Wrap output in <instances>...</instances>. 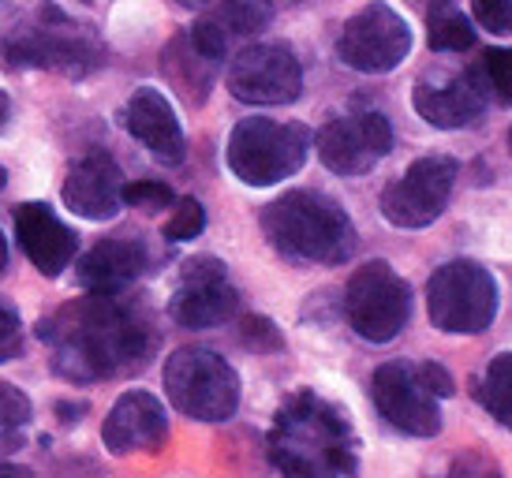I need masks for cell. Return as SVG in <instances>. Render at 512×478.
<instances>
[{"instance_id":"obj_39","label":"cell","mask_w":512,"mask_h":478,"mask_svg":"<svg viewBox=\"0 0 512 478\" xmlns=\"http://www.w3.org/2000/svg\"><path fill=\"white\" fill-rule=\"evenodd\" d=\"M4 183H8V169L0 165V191H4Z\"/></svg>"},{"instance_id":"obj_25","label":"cell","mask_w":512,"mask_h":478,"mask_svg":"<svg viewBox=\"0 0 512 478\" xmlns=\"http://www.w3.org/2000/svg\"><path fill=\"white\" fill-rule=\"evenodd\" d=\"M430 49H438V53H464L475 45V30L471 23L464 19L460 12H441V15H430Z\"/></svg>"},{"instance_id":"obj_13","label":"cell","mask_w":512,"mask_h":478,"mask_svg":"<svg viewBox=\"0 0 512 478\" xmlns=\"http://www.w3.org/2000/svg\"><path fill=\"white\" fill-rule=\"evenodd\" d=\"M393 150V127L382 113L333 116L318 131V157L337 176H363Z\"/></svg>"},{"instance_id":"obj_2","label":"cell","mask_w":512,"mask_h":478,"mask_svg":"<svg viewBox=\"0 0 512 478\" xmlns=\"http://www.w3.org/2000/svg\"><path fill=\"white\" fill-rule=\"evenodd\" d=\"M270 460L285 478H352L359 467V441L337 404L303 389L288 396L273 419Z\"/></svg>"},{"instance_id":"obj_10","label":"cell","mask_w":512,"mask_h":478,"mask_svg":"<svg viewBox=\"0 0 512 478\" xmlns=\"http://www.w3.org/2000/svg\"><path fill=\"white\" fill-rule=\"evenodd\" d=\"M228 90L243 105H292L303 94V68L281 42L243 45L228 64Z\"/></svg>"},{"instance_id":"obj_31","label":"cell","mask_w":512,"mask_h":478,"mask_svg":"<svg viewBox=\"0 0 512 478\" xmlns=\"http://www.w3.org/2000/svg\"><path fill=\"white\" fill-rule=\"evenodd\" d=\"M23 348V325H19V314L8 307H0V363L15 359Z\"/></svg>"},{"instance_id":"obj_6","label":"cell","mask_w":512,"mask_h":478,"mask_svg":"<svg viewBox=\"0 0 512 478\" xmlns=\"http://www.w3.org/2000/svg\"><path fill=\"white\" fill-rule=\"evenodd\" d=\"M165 393L187 419L225 422L240 408L236 370L210 348H180L165 363Z\"/></svg>"},{"instance_id":"obj_38","label":"cell","mask_w":512,"mask_h":478,"mask_svg":"<svg viewBox=\"0 0 512 478\" xmlns=\"http://www.w3.org/2000/svg\"><path fill=\"white\" fill-rule=\"evenodd\" d=\"M176 4H184V8H206L210 0H176Z\"/></svg>"},{"instance_id":"obj_5","label":"cell","mask_w":512,"mask_h":478,"mask_svg":"<svg viewBox=\"0 0 512 478\" xmlns=\"http://www.w3.org/2000/svg\"><path fill=\"white\" fill-rule=\"evenodd\" d=\"M0 60L8 68H42L83 79L101 68V45L57 8H42L38 23L0 38Z\"/></svg>"},{"instance_id":"obj_1","label":"cell","mask_w":512,"mask_h":478,"mask_svg":"<svg viewBox=\"0 0 512 478\" xmlns=\"http://www.w3.org/2000/svg\"><path fill=\"white\" fill-rule=\"evenodd\" d=\"M38 337L53 352V370L68 381H105L135 374L150 363L157 329L139 303L116 296L75 299L38 325Z\"/></svg>"},{"instance_id":"obj_20","label":"cell","mask_w":512,"mask_h":478,"mask_svg":"<svg viewBox=\"0 0 512 478\" xmlns=\"http://www.w3.org/2000/svg\"><path fill=\"white\" fill-rule=\"evenodd\" d=\"M146 247L143 239L131 236H109L94 243L90 251L79 258V284L86 292H101V296H116L124 292L139 273L146 269Z\"/></svg>"},{"instance_id":"obj_11","label":"cell","mask_w":512,"mask_h":478,"mask_svg":"<svg viewBox=\"0 0 512 478\" xmlns=\"http://www.w3.org/2000/svg\"><path fill=\"white\" fill-rule=\"evenodd\" d=\"M456 183L453 157H419L400 180L382 191V217L397 228H427L449 206Z\"/></svg>"},{"instance_id":"obj_19","label":"cell","mask_w":512,"mask_h":478,"mask_svg":"<svg viewBox=\"0 0 512 478\" xmlns=\"http://www.w3.org/2000/svg\"><path fill=\"white\" fill-rule=\"evenodd\" d=\"M124 124H128L131 135L143 142L161 165H180L187 157V139L180 120H176V109H172L169 98L161 90H154V86H143V90L131 94Z\"/></svg>"},{"instance_id":"obj_33","label":"cell","mask_w":512,"mask_h":478,"mask_svg":"<svg viewBox=\"0 0 512 478\" xmlns=\"http://www.w3.org/2000/svg\"><path fill=\"white\" fill-rule=\"evenodd\" d=\"M419 378H423V385L430 389V396L434 400H445V396H453V378L441 370L438 363H423L419 366Z\"/></svg>"},{"instance_id":"obj_16","label":"cell","mask_w":512,"mask_h":478,"mask_svg":"<svg viewBox=\"0 0 512 478\" xmlns=\"http://www.w3.org/2000/svg\"><path fill=\"white\" fill-rule=\"evenodd\" d=\"M415 113L441 131L471 127L486 109V86L479 71H453L441 79H423L412 90Z\"/></svg>"},{"instance_id":"obj_14","label":"cell","mask_w":512,"mask_h":478,"mask_svg":"<svg viewBox=\"0 0 512 478\" xmlns=\"http://www.w3.org/2000/svg\"><path fill=\"white\" fill-rule=\"evenodd\" d=\"M236 307H240V292L232 288L217 258H191L169 299L172 322L184 329H214L228 322Z\"/></svg>"},{"instance_id":"obj_37","label":"cell","mask_w":512,"mask_h":478,"mask_svg":"<svg viewBox=\"0 0 512 478\" xmlns=\"http://www.w3.org/2000/svg\"><path fill=\"white\" fill-rule=\"evenodd\" d=\"M4 266H8V239L0 232V273H4Z\"/></svg>"},{"instance_id":"obj_3","label":"cell","mask_w":512,"mask_h":478,"mask_svg":"<svg viewBox=\"0 0 512 478\" xmlns=\"http://www.w3.org/2000/svg\"><path fill=\"white\" fill-rule=\"evenodd\" d=\"M262 232L292 262L341 266L356 251V228L341 202L322 191H288L262 210Z\"/></svg>"},{"instance_id":"obj_32","label":"cell","mask_w":512,"mask_h":478,"mask_svg":"<svg viewBox=\"0 0 512 478\" xmlns=\"http://www.w3.org/2000/svg\"><path fill=\"white\" fill-rule=\"evenodd\" d=\"M449 478H501V471L494 467L490 456H483V452H464L460 460H453Z\"/></svg>"},{"instance_id":"obj_24","label":"cell","mask_w":512,"mask_h":478,"mask_svg":"<svg viewBox=\"0 0 512 478\" xmlns=\"http://www.w3.org/2000/svg\"><path fill=\"white\" fill-rule=\"evenodd\" d=\"M483 408L512 430V352H501L494 363L486 366L483 389H479Z\"/></svg>"},{"instance_id":"obj_7","label":"cell","mask_w":512,"mask_h":478,"mask_svg":"<svg viewBox=\"0 0 512 478\" xmlns=\"http://www.w3.org/2000/svg\"><path fill=\"white\" fill-rule=\"evenodd\" d=\"M427 310L430 322L441 333L453 337H475L486 333L498 318V284L479 262L456 258L434 269L427 284Z\"/></svg>"},{"instance_id":"obj_9","label":"cell","mask_w":512,"mask_h":478,"mask_svg":"<svg viewBox=\"0 0 512 478\" xmlns=\"http://www.w3.org/2000/svg\"><path fill=\"white\" fill-rule=\"evenodd\" d=\"M408 53H412V30L404 23V15L389 8L385 0L359 8L337 38L341 64L363 71V75H385V71L400 68Z\"/></svg>"},{"instance_id":"obj_17","label":"cell","mask_w":512,"mask_h":478,"mask_svg":"<svg viewBox=\"0 0 512 478\" xmlns=\"http://www.w3.org/2000/svg\"><path fill=\"white\" fill-rule=\"evenodd\" d=\"M124 176H120V165H116L109 154H94L79 157L68 176H64V202L68 210L86 217V221H109L116 217L120 202H124Z\"/></svg>"},{"instance_id":"obj_22","label":"cell","mask_w":512,"mask_h":478,"mask_svg":"<svg viewBox=\"0 0 512 478\" xmlns=\"http://www.w3.org/2000/svg\"><path fill=\"white\" fill-rule=\"evenodd\" d=\"M161 68H165L169 83L176 86V94H180L187 105H202L206 94H210V86H214L217 64L202 53L199 45L191 42V34H180V38H172V42L165 45Z\"/></svg>"},{"instance_id":"obj_15","label":"cell","mask_w":512,"mask_h":478,"mask_svg":"<svg viewBox=\"0 0 512 478\" xmlns=\"http://www.w3.org/2000/svg\"><path fill=\"white\" fill-rule=\"evenodd\" d=\"M101 441L113 456L131 452H157L169 441V415L154 393L131 389L113 404L109 419L101 426Z\"/></svg>"},{"instance_id":"obj_12","label":"cell","mask_w":512,"mask_h":478,"mask_svg":"<svg viewBox=\"0 0 512 478\" xmlns=\"http://www.w3.org/2000/svg\"><path fill=\"white\" fill-rule=\"evenodd\" d=\"M370 396L382 419L408 437H434L441 430L438 400L419 378V366L382 363L370 378Z\"/></svg>"},{"instance_id":"obj_23","label":"cell","mask_w":512,"mask_h":478,"mask_svg":"<svg viewBox=\"0 0 512 478\" xmlns=\"http://www.w3.org/2000/svg\"><path fill=\"white\" fill-rule=\"evenodd\" d=\"M34 408L23 389H15L8 381H0V452L23 449V437L30 430Z\"/></svg>"},{"instance_id":"obj_26","label":"cell","mask_w":512,"mask_h":478,"mask_svg":"<svg viewBox=\"0 0 512 478\" xmlns=\"http://www.w3.org/2000/svg\"><path fill=\"white\" fill-rule=\"evenodd\" d=\"M479 75H483L486 90L494 94V101L512 105V49H486Z\"/></svg>"},{"instance_id":"obj_4","label":"cell","mask_w":512,"mask_h":478,"mask_svg":"<svg viewBox=\"0 0 512 478\" xmlns=\"http://www.w3.org/2000/svg\"><path fill=\"white\" fill-rule=\"evenodd\" d=\"M311 131L303 124H281L270 116H247L228 135L225 161L247 187H273L303 169Z\"/></svg>"},{"instance_id":"obj_21","label":"cell","mask_w":512,"mask_h":478,"mask_svg":"<svg viewBox=\"0 0 512 478\" xmlns=\"http://www.w3.org/2000/svg\"><path fill=\"white\" fill-rule=\"evenodd\" d=\"M266 19L270 15L262 12L258 4H251V0H221L187 34H191V42L199 45L206 57L221 64L236 45L255 38L258 30L266 27Z\"/></svg>"},{"instance_id":"obj_29","label":"cell","mask_w":512,"mask_h":478,"mask_svg":"<svg viewBox=\"0 0 512 478\" xmlns=\"http://www.w3.org/2000/svg\"><path fill=\"white\" fill-rule=\"evenodd\" d=\"M124 202L128 206H135V210H165V206H172V191L165 187V183L157 180H135L124 187Z\"/></svg>"},{"instance_id":"obj_27","label":"cell","mask_w":512,"mask_h":478,"mask_svg":"<svg viewBox=\"0 0 512 478\" xmlns=\"http://www.w3.org/2000/svg\"><path fill=\"white\" fill-rule=\"evenodd\" d=\"M206 228V210H202L199 198H180L172 217L165 221V239L172 243H184V239H195Z\"/></svg>"},{"instance_id":"obj_41","label":"cell","mask_w":512,"mask_h":478,"mask_svg":"<svg viewBox=\"0 0 512 478\" xmlns=\"http://www.w3.org/2000/svg\"><path fill=\"white\" fill-rule=\"evenodd\" d=\"M509 150H512V127H509Z\"/></svg>"},{"instance_id":"obj_28","label":"cell","mask_w":512,"mask_h":478,"mask_svg":"<svg viewBox=\"0 0 512 478\" xmlns=\"http://www.w3.org/2000/svg\"><path fill=\"white\" fill-rule=\"evenodd\" d=\"M240 340H243V348H251V352H281V348H285L281 329H277L270 318H262V314H247V318H243Z\"/></svg>"},{"instance_id":"obj_40","label":"cell","mask_w":512,"mask_h":478,"mask_svg":"<svg viewBox=\"0 0 512 478\" xmlns=\"http://www.w3.org/2000/svg\"><path fill=\"white\" fill-rule=\"evenodd\" d=\"M430 4H449V0H430Z\"/></svg>"},{"instance_id":"obj_8","label":"cell","mask_w":512,"mask_h":478,"mask_svg":"<svg viewBox=\"0 0 512 478\" xmlns=\"http://www.w3.org/2000/svg\"><path fill=\"white\" fill-rule=\"evenodd\" d=\"M344 314L363 340L389 344L412 318V288L389 262H367L344 288Z\"/></svg>"},{"instance_id":"obj_18","label":"cell","mask_w":512,"mask_h":478,"mask_svg":"<svg viewBox=\"0 0 512 478\" xmlns=\"http://www.w3.org/2000/svg\"><path fill=\"white\" fill-rule=\"evenodd\" d=\"M15 239H19L23 254L34 262V269L45 273V277L64 273V269L72 266L75 251H79L75 232L45 202H23V206H15Z\"/></svg>"},{"instance_id":"obj_36","label":"cell","mask_w":512,"mask_h":478,"mask_svg":"<svg viewBox=\"0 0 512 478\" xmlns=\"http://www.w3.org/2000/svg\"><path fill=\"white\" fill-rule=\"evenodd\" d=\"M0 478H34L27 467H12V464H0Z\"/></svg>"},{"instance_id":"obj_35","label":"cell","mask_w":512,"mask_h":478,"mask_svg":"<svg viewBox=\"0 0 512 478\" xmlns=\"http://www.w3.org/2000/svg\"><path fill=\"white\" fill-rule=\"evenodd\" d=\"M251 4H258L262 12H281V8H292V4H299V0H251Z\"/></svg>"},{"instance_id":"obj_34","label":"cell","mask_w":512,"mask_h":478,"mask_svg":"<svg viewBox=\"0 0 512 478\" xmlns=\"http://www.w3.org/2000/svg\"><path fill=\"white\" fill-rule=\"evenodd\" d=\"M8 124H12V98L0 90V135L8 131Z\"/></svg>"},{"instance_id":"obj_30","label":"cell","mask_w":512,"mask_h":478,"mask_svg":"<svg viewBox=\"0 0 512 478\" xmlns=\"http://www.w3.org/2000/svg\"><path fill=\"white\" fill-rule=\"evenodd\" d=\"M471 12L486 34H512V0H471Z\"/></svg>"}]
</instances>
